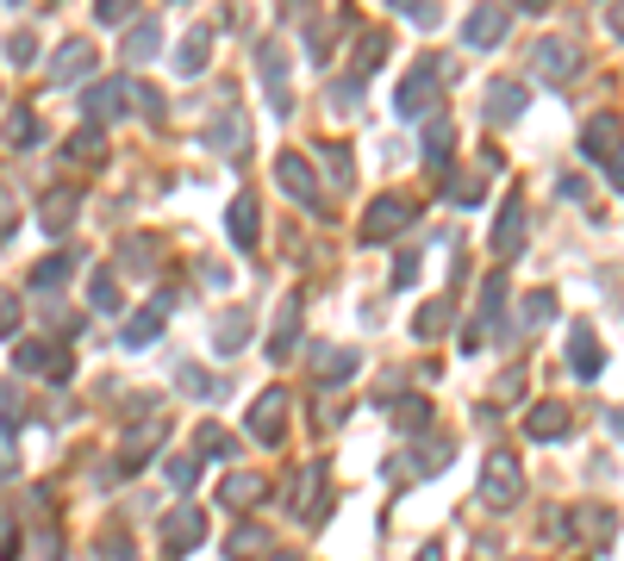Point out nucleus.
Wrapping results in <instances>:
<instances>
[{"label": "nucleus", "instance_id": "obj_40", "mask_svg": "<svg viewBox=\"0 0 624 561\" xmlns=\"http://www.w3.org/2000/svg\"><path fill=\"white\" fill-rule=\"evenodd\" d=\"M319 156H325V169H332V181H337V188H350V175H356L350 150H344V144H325Z\"/></svg>", "mask_w": 624, "mask_h": 561}, {"label": "nucleus", "instance_id": "obj_27", "mask_svg": "<svg viewBox=\"0 0 624 561\" xmlns=\"http://www.w3.org/2000/svg\"><path fill=\"white\" fill-rule=\"evenodd\" d=\"M619 119H612V113H600V119H593V125H587V132H581V156H593V162H605V156H612V150H619Z\"/></svg>", "mask_w": 624, "mask_h": 561}, {"label": "nucleus", "instance_id": "obj_39", "mask_svg": "<svg viewBox=\"0 0 624 561\" xmlns=\"http://www.w3.org/2000/svg\"><path fill=\"white\" fill-rule=\"evenodd\" d=\"M549 318H556V293H549V288H537V293L525 300V330L549 325Z\"/></svg>", "mask_w": 624, "mask_h": 561}, {"label": "nucleus", "instance_id": "obj_21", "mask_svg": "<svg viewBox=\"0 0 624 561\" xmlns=\"http://www.w3.org/2000/svg\"><path fill=\"white\" fill-rule=\"evenodd\" d=\"M156 51H163V25H156V20H137L132 32H125V44H119V57L132 63V69H137V63H151Z\"/></svg>", "mask_w": 624, "mask_h": 561}, {"label": "nucleus", "instance_id": "obj_26", "mask_svg": "<svg viewBox=\"0 0 624 561\" xmlns=\"http://www.w3.org/2000/svg\"><path fill=\"white\" fill-rule=\"evenodd\" d=\"M213 344H219V356H237V349L250 344V312H244V306L219 312V325H213Z\"/></svg>", "mask_w": 624, "mask_h": 561}, {"label": "nucleus", "instance_id": "obj_16", "mask_svg": "<svg viewBox=\"0 0 624 561\" xmlns=\"http://www.w3.org/2000/svg\"><path fill=\"white\" fill-rule=\"evenodd\" d=\"M207 144H213L219 156H237L244 144H250V125L237 119V106H232V100H225V113H219L213 125H207Z\"/></svg>", "mask_w": 624, "mask_h": 561}, {"label": "nucleus", "instance_id": "obj_13", "mask_svg": "<svg viewBox=\"0 0 624 561\" xmlns=\"http://www.w3.org/2000/svg\"><path fill=\"white\" fill-rule=\"evenodd\" d=\"M88 69H94V44H88V38H69L57 57H51V88H76Z\"/></svg>", "mask_w": 624, "mask_h": 561}, {"label": "nucleus", "instance_id": "obj_24", "mask_svg": "<svg viewBox=\"0 0 624 561\" xmlns=\"http://www.w3.org/2000/svg\"><path fill=\"white\" fill-rule=\"evenodd\" d=\"M568 425H575V418H568V406H556V400H544V406L525 412V430L537 437V444H549V437H568Z\"/></svg>", "mask_w": 624, "mask_h": 561}, {"label": "nucleus", "instance_id": "obj_55", "mask_svg": "<svg viewBox=\"0 0 624 561\" xmlns=\"http://www.w3.org/2000/svg\"><path fill=\"white\" fill-rule=\"evenodd\" d=\"M605 25H612V32L624 38V0H612V7H605Z\"/></svg>", "mask_w": 624, "mask_h": 561}, {"label": "nucleus", "instance_id": "obj_51", "mask_svg": "<svg viewBox=\"0 0 624 561\" xmlns=\"http://www.w3.org/2000/svg\"><path fill=\"white\" fill-rule=\"evenodd\" d=\"M412 281H419V256H400V262H393V288H412Z\"/></svg>", "mask_w": 624, "mask_h": 561}, {"label": "nucleus", "instance_id": "obj_35", "mask_svg": "<svg viewBox=\"0 0 624 561\" xmlns=\"http://www.w3.org/2000/svg\"><path fill=\"white\" fill-rule=\"evenodd\" d=\"M232 449H237V444H232L219 425H200V430H194V456H213V462H225Z\"/></svg>", "mask_w": 624, "mask_h": 561}, {"label": "nucleus", "instance_id": "obj_14", "mask_svg": "<svg viewBox=\"0 0 624 561\" xmlns=\"http://www.w3.org/2000/svg\"><path fill=\"white\" fill-rule=\"evenodd\" d=\"M519 250H525V200H506V206H500V218H493V256H500V262H512Z\"/></svg>", "mask_w": 624, "mask_h": 561}, {"label": "nucleus", "instance_id": "obj_23", "mask_svg": "<svg viewBox=\"0 0 624 561\" xmlns=\"http://www.w3.org/2000/svg\"><path fill=\"white\" fill-rule=\"evenodd\" d=\"M449 156H456V125H449V119L437 113V119L425 125V169L444 175V169H449Z\"/></svg>", "mask_w": 624, "mask_h": 561}, {"label": "nucleus", "instance_id": "obj_53", "mask_svg": "<svg viewBox=\"0 0 624 561\" xmlns=\"http://www.w3.org/2000/svg\"><path fill=\"white\" fill-rule=\"evenodd\" d=\"M100 561H137V556H132V542L125 537H107L100 542Z\"/></svg>", "mask_w": 624, "mask_h": 561}, {"label": "nucleus", "instance_id": "obj_9", "mask_svg": "<svg viewBox=\"0 0 624 561\" xmlns=\"http://www.w3.org/2000/svg\"><path fill=\"white\" fill-rule=\"evenodd\" d=\"M506 25H512V13L500 7V0H488V7H475V13H468L463 44H468V51H493V44L506 38Z\"/></svg>", "mask_w": 624, "mask_h": 561}, {"label": "nucleus", "instance_id": "obj_30", "mask_svg": "<svg viewBox=\"0 0 624 561\" xmlns=\"http://www.w3.org/2000/svg\"><path fill=\"white\" fill-rule=\"evenodd\" d=\"M69 269H76V250H57V256H44L38 269H32V293H57L63 281H69Z\"/></svg>", "mask_w": 624, "mask_h": 561}, {"label": "nucleus", "instance_id": "obj_33", "mask_svg": "<svg viewBox=\"0 0 624 561\" xmlns=\"http://www.w3.org/2000/svg\"><path fill=\"white\" fill-rule=\"evenodd\" d=\"M225 505H237V512H244V505H263V474H232V481H225Z\"/></svg>", "mask_w": 624, "mask_h": 561}, {"label": "nucleus", "instance_id": "obj_12", "mask_svg": "<svg viewBox=\"0 0 624 561\" xmlns=\"http://www.w3.org/2000/svg\"><path fill=\"white\" fill-rule=\"evenodd\" d=\"M256 63H263V81H269V106H275V113H293V94H288V51H281V44H256Z\"/></svg>", "mask_w": 624, "mask_h": 561}, {"label": "nucleus", "instance_id": "obj_1", "mask_svg": "<svg viewBox=\"0 0 624 561\" xmlns=\"http://www.w3.org/2000/svg\"><path fill=\"white\" fill-rule=\"evenodd\" d=\"M437 88H444V63H437V57H419V63H412V76L400 81V94H393V113H400V119L437 113Z\"/></svg>", "mask_w": 624, "mask_h": 561}, {"label": "nucleus", "instance_id": "obj_52", "mask_svg": "<svg viewBox=\"0 0 624 561\" xmlns=\"http://www.w3.org/2000/svg\"><path fill=\"white\" fill-rule=\"evenodd\" d=\"M156 262V250H144V237H132V244H125V269H151Z\"/></svg>", "mask_w": 624, "mask_h": 561}, {"label": "nucleus", "instance_id": "obj_42", "mask_svg": "<svg viewBox=\"0 0 624 561\" xmlns=\"http://www.w3.org/2000/svg\"><path fill=\"white\" fill-rule=\"evenodd\" d=\"M163 474H169V486H181V493H188V486L200 481V456H176V462L163 468Z\"/></svg>", "mask_w": 624, "mask_h": 561}, {"label": "nucleus", "instance_id": "obj_17", "mask_svg": "<svg viewBox=\"0 0 624 561\" xmlns=\"http://www.w3.org/2000/svg\"><path fill=\"white\" fill-rule=\"evenodd\" d=\"M293 337H300V293H288V300H281V312H275L269 362H288V356H293Z\"/></svg>", "mask_w": 624, "mask_h": 561}, {"label": "nucleus", "instance_id": "obj_5", "mask_svg": "<svg viewBox=\"0 0 624 561\" xmlns=\"http://www.w3.org/2000/svg\"><path fill=\"white\" fill-rule=\"evenodd\" d=\"M581 44H568V38H537L531 44V76L537 81H575L581 76Z\"/></svg>", "mask_w": 624, "mask_h": 561}, {"label": "nucleus", "instance_id": "obj_44", "mask_svg": "<svg viewBox=\"0 0 624 561\" xmlns=\"http://www.w3.org/2000/svg\"><path fill=\"white\" fill-rule=\"evenodd\" d=\"M393 13H406L412 25H437V7H431V0H388Z\"/></svg>", "mask_w": 624, "mask_h": 561}, {"label": "nucleus", "instance_id": "obj_31", "mask_svg": "<svg viewBox=\"0 0 624 561\" xmlns=\"http://www.w3.org/2000/svg\"><path fill=\"white\" fill-rule=\"evenodd\" d=\"M176 388L194 393V400H219V393H225V388H219V374H207V368H194V362L176 368Z\"/></svg>", "mask_w": 624, "mask_h": 561}, {"label": "nucleus", "instance_id": "obj_38", "mask_svg": "<svg viewBox=\"0 0 624 561\" xmlns=\"http://www.w3.org/2000/svg\"><path fill=\"white\" fill-rule=\"evenodd\" d=\"M449 456H456V444H437V437H431V444L419 449V456H412V474H437V468H444Z\"/></svg>", "mask_w": 624, "mask_h": 561}, {"label": "nucleus", "instance_id": "obj_46", "mask_svg": "<svg viewBox=\"0 0 624 561\" xmlns=\"http://www.w3.org/2000/svg\"><path fill=\"white\" fill-rule=\"evenodd\" d=\"M449 200H456V206H475V200H481V175H456V181H449Z\"/></svg>", "mask_w": 624, "mask_h": 561}, {"label": "nucleus", "instance_id": "obj_47", "mask_svg": "<svg viewBox=\"0 0 624 561\" xmlns=\"http://www.w3.org/2000/svg\"><path fill=\"white\" fill-rule=\"evenodd\" d=\"M69 162H100V137L94 132H76V137H69Z\"/></svg>", "mask_w": 624, "mask_h": 561}, {"label": "nucleus", "instance_id": "obj_59", "mask_svg": "<svg viewBox=\"0 0 624 561\" xmlns=\"http://www.w3.org/2000/svg\"><path fill=\"white\" fill-rule=\"evenodd\" d=\"M13 7H25V0H13Z\"/></svg>", "mask_w": 624, "mask_h": 561}, {"label": "nucleus", "instance_id": "obj_6", "mask_svg": "<svg viewBox=\"0 0 624 561\" xmlns=\"http://www.w3.org/2000/svg\"><path fill=\"white\" fill-rule=\"evenodd\" d=\"M519 493H525V468H519V456L493 449L488 468H481V500L488 505H519Z\"/></svg>", "mask_w": 624, "mask_h": 561}, {"label": "nucleus", "instance_id": "obj_18", "mask_svg": "<svg viewBox=\"0 0 624 561\" xmlns=\"http://www.w3.org/2000/svg\"><path fill=\"white\" fill-rule=\"evenodd\" d=\"M38 218H44V232H69V225L81 218V194L76 188H51L44 206H38Z\"/></svg>", "mask_w": 624, "mask_h": 561}, {"label": "nucleus", "instance_id": "obj_28", "mask_svg": "<svg viewBox=\"0 0 624 561\" xmlns=\"http://www.w3.org/2000/svg\"><path fill=\"white\" fill-rule=\"evenodd\" d=\"M256 225H263V218H256V200H250V194H237V200H232V213H225V232H232L237 250H250V244H256Z\"/></svg>", "mask_w": 624, "mask_h": 561}, {"label": "nucleus", "instance_id": "obj_34", "mask_svg": "<svg viewBox=\"0 0 624 561\" xmlns=\"http://www.w3.org/2000/svg\"><path fill=\"white\" fill-rule=\"evenodd\" d=\"M88 306H94V312H107V318H113V312L125 306V293L113 288V274H94V281H88Z\"/></svg>", "mask_w": 624, "mask_h": 561}, {"label": "nucleus", "instance_id": "obj_3", "mask_svg": "<svg viewBox=\"0 0 624 561\" xmlns=\"http://www.w3.org/2000/svg\"><path fill=\"white\" fill-rule=\"evenodd\" d=\"M275 181L288 188L293 206H307V213L325 218V188H319V175H312V162L300 150H281V156H275Z\"/></svg>", "mask_w": 624, "mask_h": 561}, {"label": "nucleus", "instance_id": "obj_36", "mask_svg": "<svg viewBox=\"0 0 624 561\" xmlns=\"http://www.w3.org/2000/svg\"><path fill=\"white\" fill-rule=\"evenodd\" d=\"M381 57H388V38H381V32H363V38H356V81L369 76Z\"/></svg>", "mask_w": 624, "mask_h": 561}, {"label": "nucleus", "instance_id": "obj_56", "mask_svg": "<svg viewBox=\"0 0 624 561\" xmlns=\"http://www.w3.org/2000/svg\"><path fill=\"white\" fill-rule=\"evenodd\" d=\"M412 561H444V542H425V549H419Z\"/></svg>", "mask_w": 624, "mask_h": 561}, {"label": "nucleus", "instance_id": "obj_4", "mask_svg": "<svg viewBox=\"0 0 624 561\" xmlns=\"http://www.w3.org/2000/svg\"><path fill=\"white\" fill-rule=\"evenodd\" d=\"M412 213H419V206H412L406 194H381V200L369 206V213H363L356 237H363V244H393V237H400V232L412 225Z\"/></svg>", "mask_w": 624, "mask_h": 561}, {"label": "nucleus", "instance_id": "obj_11", "mask_svg": "<svg viewBox=\"0 0 624 561\" xmlns=\"http://www.w3.org/2000/svg\"><path fill=\"white\" fill-rule=\"evenodd\" d=\"M20 368L25 374H51V381H69L76 374V356L63 344H20Z\"/></svg>", "mask_w": 624, "mask_h": 561}, {"label": "nucleus", "instance_id": "obj_50", "mask_svg": "<svg viewBox=\"0 0 624 561\" xmlns=\"http://www.w3.org/2000/svg\"><path fill=\"white\" fill-rule=\"evenodd\" d=\"M13 330H20V300L0 293V337H13Z\"/></svg>", "mask_w": 624, "mask_h": 561}, {"label": "nucleus", "instance_id": "obj_20", "mask_svg": "<svg viewBox=\"0 0 624 561\" xmlns=\"http://www.w3.org/2000/svg\"><path fill=\"white\" fill-rule=\"evenodd\" d=\"M525 88H519V81H493L488 88V125H512V119L525 113Z\"/></svg>", "mask_w": 624, "mask_h": 561}, {"label": "nucleus", "instance_id": "obj_57", "mask_svg": "<svg viewBox=\"0 0 624 561\" xmlns=\"http://www.w3.org/2000/svg\"><path fill=\"white\" fill-rule=\"evenodd\" d=\"M512 7H525V13H544L549 0H512Z\"/></svg>", "mask_w": 624, "mask_h": 561}, {"label": "nucleus", "instance_id": "obj_25", "mask_svg": "<svg viewBox=\"0 0 624 561\" xmlns=\"http://www.w3.org/2000/svg\"><path fill=\"white\" fill-rule=\"evenodd\" d=\"M600 344H593V330L587 325H575L568 330V368H575V374H581V381H593V374H600Z\"/></svg>", "mask_w": 624, "mask_h": 561}, {"label": "nucleus", "instance_id": "obj_2", "mask_svg": "<svg viewBox=\"0 0 624 561\" xmlns=\"http://www.w3.org/2000/svg\"><path fill=\"white\" fill-rule=\"evenodd\" d=\"M137 100H144V88H137L132 76H107L81 94V113L94 119V125H107V119H119V113H137Z\"/></svg>", "mask_w": 624, "mask_h": 561}, {"label": "nucleus", "instance_id": "obj_22", "mask_svg": "<svg viewBox=\"0 0 624 561\" xmlns=\"http://www.w3.org/2000/svg\"><path fill=\"white\" fill-rule=\"evenodd\" d=\"M156 337H163V306H144V312H132V318L119 325V344L125 349H151Z\"/></svg>", "mask_w": 624, "mask_h": 561}, {"label": "nucleus", "instance_id": "obj_41", "mask_svg": "<svg viewBox=\"0 0 624 561\" xmlns=\"http://www.w3.org/2000/svg\"><path fill=\"white\" fill-rule=\"evenodd\" d=\"M425 418H431V406H425V400H419V393H412V400H400V406H393V425H400V430H419V425H425Z\"/></svg>", "mask_w": 624, "mask_h": 561}, {"label": "nucleus", "instance_id": "obj_19", "mask_svg": "<svg viewBox=\"0 0 624 561\" xmlns=\"http://www.w3.org/2000/svg\"><path fill=\"white\" fill-rule=\"evenodd\" d=\"M0 137H7V150H38V113L32 106H7V119H0Z\"/></svg>", "mask_w": 624, "mask_h": 561}, {"label": "nucleus", "instance_id": "obj_32", "mask_svg": "<svg viewBox=\"0 0 624 561\" xmlns=\"http://www.w3.org/2000/svg\"><path fill=\"white\" fill-rule=\"evenodd\" d=\"M232 561H269V537L256 524H237L232 530Z\"/></svg>", "mask_w": 624, "mask_h": 561}, {"label": "nucleus", "instance_id": "obj_7", "mask_svg": "<svg viewBox=\"0 0 624 561\" xmlns=\"http://www.w3.org/2000/svg\"><path fill=\"white\" fill-rule=\"evenodd\" d=\"M200 542H207V512H200V505H176V512L163 518V549L181 561V556H194Z\"/></svg>", "mask_w": 624, "mask_h": 561}, {"label": "nucleus", "instance_id": "obj_10", "mask_svg": "<svg viewBox=\"0 0 624 561\" xmlns=\"http://www.w3.org/2000/svg\"><path fill=\"white\" fill-rule=\"evenodd\" d=\"M506 274H488V281H481V312H475V325H468V337H463V349H481L488 344V330H493V318H500V312H506Z\"/></svg>", "mask_w": 624, "mask_h": 561}, {"label": "nucleus", "instance_id": "obj_54", "mask_svg": "<svg viewBox=\"0 0 624 561\" xmlns=\"http://www.w3.org/2000/svg\"><path fill=\"white\" fill-rule=\"evenodd\" d=\"M605 175H612V188H624V137H619V150L605 156Z\"/></svg>", "mask_w": 624, "mask_h": 561}, {"label": "nucleus", "instance_id": "obj_48", "mask_svg": "<svg viewBox=\"0 0 624 561\" xmlns=\"http://www.w3.org/2000/svg\"><path fill=\"white\" fill-rule=\"evenodd\" d=\"M132 7H137V0H94V20L100 25H119V20H132Z\"/></svg>", "mask_w": 624, "mask_h": 561}, {"label": "nucleus", "instance_id": "obj_8", "mask_svg": "<svg viewBox=\"0 0 624 561\" xmlns=\"http://www.w3.org/2000/svg\"><path fill=\"white\" fill-rule=\"evenodd\" d=\"M281 425H288V388H263L250 406V437L256 444H281Z\"/></svg>", "mask_w": 624, "mask_h": 561}, {"label": "nucleus", "instance_id": "obj_45", "mask_svg": "<svg viewBox=\"0 0 624 561\" xmlns=\"http://www.w3.org/2000/svg\"><path fill=\"white\" fill-rule=\"evenodd\" d=\"M13 430H20V393L7 388V400H0V444H13Z\"/></svg>", "mask_w": 624, "mask_h": 561}, {"label": "nucleus", "instance_id": "obj_29", "mask_svg": "<svg viewBox=\"0 0 624 561\" xmlns=\"http://www.w3.org/2000/svg\"><path fill=\"white\" fill-rule=\"evenodd\" d=\"M207 57H213V32H207V25H194V32L181 38V51H176V69H181V76H200V69H207Z\"/></svg>", "mask_w": 624, "mask_h": 561}, {"label": "nucleus", "instance_id": "obj_15", "mask_svg": "<svg viewBox=\"0 0 624 561\" xmlns=\"http://www.w3.org/2000/svg\"><path fill=\"white\" fill-rule=\"evenodd\" d=\"M307 362H312V374L332 388V381H350L356 374V349H337V344H312L307 349Z\"/></svg>", "mask_w": 624, "mask_h": 561}, {"label": "nucleus", "instance_id": "obj_58", "mask_svg": "<svg viewBox=\"0 0 624 561\" xmlns=\"http://www.w3.org/2000/svg\"><path fill=\"white\" fill-rule=\"evenodd\" d=\"M269 561H293V556H269Z\"/></svg>", "mask_w": 624, "mask_h": 561}, {"label": "nucleus", "instance_id": "obj_37", "mask_svg": "<svg viewBox=\"0 0 624 561\" xmlns=\"http://www.w3.org/2000/svg\"><path fill=\"white\" fill-rule=\"evenodd\" d=\"M444 325H449V293H444V300H431V306L412 318V337H437Z\"/></svg>", "mask_w": 624, "mask_h": 561}, {"label": "nucleus", "instance_id": "obj_43", "mask_svg": "<svg viewBox=\"0 0 624 561\" xmlns=\"http://www.w3.org/2000/svg\"><path fill=\"white\" fill-rule=\"evenodd\" d=\"M13 232H20V200H13V188H7V181H0V244H7Z\"/></svg>", "mask_w": 624, "mask_h": 561}, {"label": "nucleus", "instance_id": "obj_49", "mask_svg": "<svg viewBox=\"0 0 624 561\" xmlns=\"http://www.w3.org/2000/svg\"><path fill=\"white\" fill-rule=\"evenodd\" d=\"M38 57V38H32V32H13V38H7V63H32Z\"/></svg>", "mask_w": 624, "mask_h": 561}]
</instances>
